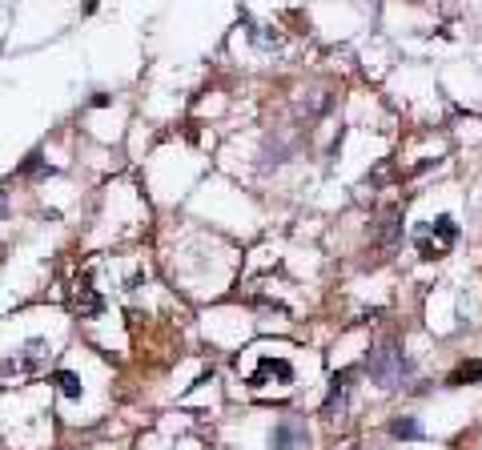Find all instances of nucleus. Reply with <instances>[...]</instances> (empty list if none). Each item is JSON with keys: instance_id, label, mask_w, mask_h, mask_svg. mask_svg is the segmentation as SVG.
<instances>
[{"instance_id": "obj_1", "label": "nucleus", "mask_w": 482, "mask_h": 450, "mask_svg": "<svg viewBox=\"0 0 482 450\" xmlns=\"http://www.w3.org/2000/svg\"><path fill=\"white\" fill-rule=\"evenodd\" d=\"M366 366H370V374H374V382H382V386H402L410 374H414V362H410L394 342L378 346V350L370 354Z\"/></svg>"}, {"instance_id": "obj_2", "label": "nucleus", "mask_w": 482, "mask_h": 450, "mask_svg": "<svg viewBox=\"0 0 482 450\" xmlns=\"http://www.w3.org/2000/svg\"><path fill=\"white\" fill-rule=\"evenodd\" d=\"M414 241H418V254L422 257H442V254H450V245L458 241V229H454L450 217H438L434 225H422L414 233Z\"/></svg>"}, {"instance_id": "obj_3", "label": "nucleus", "mask_w": 482, "mask_h": 450, "mask_svg": "<svg viewBox=\"0 0 482 450\" xmlns=\"http://www.w3.org/2000/svg\"><path fill=\"white\" fill-rule=\"evenodd\" d=\"M270 382H277V386H289V382H293V366H289L286 358H261V362H257L249 386H254V390H261V386H270Z\"/></svg>"}, {"instance_id": "obj_4", "label": "nucleus", "mask_w": 482, "mask_h": 450, "mask_svg": "<svg viewBox=\"0 0 482 450\" xmlns=\"http://www.w3.org/2000/svg\"><path fill=\"white\" fill-rule=\"evenodd\" d=\"M68 302H73V314H80V318H96L101 314V293H96L89 282H77L73 286V293H68Z\"/></svg>"}, {"instance_id": "obj_5", "label": "nucleus", "mask_w": 482, "mask_h": 450, "mask_svg": "<svg viewBox=\"0 0 482 450\" xmlns=\"http://www.w3.org/2000/svg\"><path fill=\"white\" fill-rule=\"evenodd\" d=\"M45 358H48V346L41 342V338H32L29 346H24V350L8 362V370H16V374H32V370L45 366Z\"/></svg>"}, {"instance_id": "obj_6", "label": "nucleus", "mask_w": 482, "mask_h": 450, "mask_svg": "<svg viewBox=\"0 0 482 450\" xmlns=\"http://www.w3.org/2000/svg\"><path fill=\"white\" fill-rule=\"evenodd\" d=\"M273 450H293L298 442H302V422H293V418H286V422H277L270 434Z\"/></svg>"}, {"instance_id": "obj_7", "label": "nucleus", "mask_w": 482, "mask_h": 450, "mask_svg": "<svg viewBox=\"0 0 482 450\" xmlns=\"http://www.w3.org/2000/svg\"><path fill=\"white\" fill-rule=\"evenodd\" d=\"M346 390H350V370H342L334 378V386H330V398H326V410L321 414L326 418H337L342 414V406H346Z\"/></svg>"}, {"instance_id": "obj_8", "label": "nucleus", "mask_w": 482, "mask_h": 450, "mask_svg": "<svg viewBox=\"0 0 482 450\" xmlns=\"http://www.w3.org/2000/svg\"><path fill=\"white\" fill-rule=\"evenodd\" d=\"M52 386L61 390L64 398H80V378L73 370H57V374H52Z\"/></svg>"}, {"instance_id": "obj_9", "label": "nucleus", "mask_w": 482, "mask_h": 450, "mask_svg": "<svg viewBox=\"0 0 482 450\" xmlns=\"http://www.w3.org/2000/svg\"><path fill=\"white\" fill-rule=\"evenodd\" d=\"M474 378H482V362H466V366H458L450 374V386H466V382H474Z\"/></svg>"}, {"instance_id": "obj_10", "label": "nucleus", "mask_w": 482, "mask_h": 450, "mask_svg": "<svg viewBox=\"0 0 482 450\" xmlns=\"http://www.w3.org/2000/svg\"><path fill=\"white\" fill-rule=\"evenodd\" d=\"M390 434H394V438H418L422 426H418V418H398V422L390 426Z\"/></svg>"}, {"instance_id": "obj_11", "label": "nucleus", "mask_w": 482, "mask_h": 450, "mask_svg": "<svg viewBox=\"0 0 482 450\" xmlns=\"http://www.w3.org/2000/svg\"><path fill=\"white\" fill-rule=\"evenodd\" d=\"M0 205H4V189H0Z\"/></svg>"}]
</instances>
